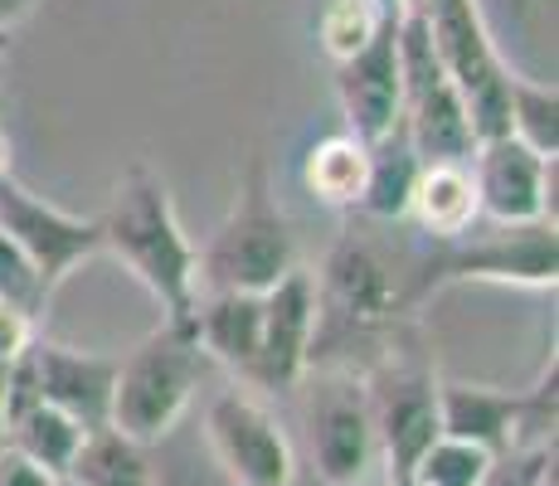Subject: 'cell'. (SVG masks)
I'll return each instance as SVG.
<instances>
[{"label": "cell", "instance_id": "6da1fadb", "mask_svg": "<svg viewBox=\"0 0 559 486\" xmlns=\"http://www.w3.org/2000/svg\"><path fill=\"white\" fill-rule=\"evenodd\" d=\"M317 287V321H311L307 370H365L404 331L408 307L404 283L365 239L341 234L331 244Z\"/></svg>", "mask_w": 559, "mask_h": 486}, {"label": "cell", "instance_id": "7a4b0ae2", "mask_svg": "<svg viewBox=\"0 0 559 486\" xmlns=\"http://www.w3.org/2000/svg\"><path fill=\"white\" fill-rule=\"evenodd\" d=\"M103 248L160 301L166 321H190L195 311V244L180 229L166 180L152 166H132L98 214Z\"/></svg>", "mask_w": 559, "mask_h": 486}, {"label": "cell", "instance_id": "3957f363", "mask_svg": "<svg viewBox=\"0 0 559 486\" xmlns=\"http://www.w3.org/2000/svg\"><path fill=\"white\" fill-rule=\"evenodd\" d=\"M297 268V234L287 210L277 204L267 161L249 156L234 190L229 214L210 244L195 248V287L200 292H267L283 273Z\"/></svg>", "mask_w": 559, "mask_h": 486}, {"label": "cell", "instance_id": "277c9868", "mask_svg": "<svg viewBox=\"0 0 559 486\" xmlns=\"http://www.w3.org/2000/svg\"><path fill=\"white\" fill-rule=\"evenodd\" d=\"M214 360L204 355L190 321H160L136 351L117 355L112 384V418L107 428L152 448L186 418L195 389L210 380Z\"/></svg>", "mask_w": 559, "mask_h": 486}, {"label": "cell", "instance_id": "5b68a950", "mask_svg": "<svg viewBox=\"0 0 559 486\" xmlns=\"http://www.w3.org/2000/svg\"><path fill=\"white\" fill-rule=\"evenodd\" d=\"M559 239L550 220L535 224H472L457 239L433 244V253L408 273V307L457 283H497V287H555Z\"/></svg>", "mask_w": 559, "mask_h": 486}, {"label": "cell", "instance_id": "8992f818", "mask_svg": "<svg viewBox=\"0 0 559 486\" xmlns=\"http://www.w3.org/2000/svg\"><path fill=\"white\" fill-rule=\"evenodd\" d=\"M404 10H414L428 25V39H433L453 88L462 93V107H467V122L477 132V142L507 132L511 63L501 59L477 0H404Z\"/></svg>", "mask_w": 559, "mask_h": 486}, {"label": "cell", "instance_id": "52a82bcc", "mask_svg": "<svg viewBox=\"0 0 559 486\" xmlns=\"http://www.w3.org/2000/svg\"><path fill=\"white\" fill-rule=\"evenodd\" d=\"M365 404H370L374 442L390 462V486H404L408 467L438 438V375L424 355L404 345V331L360 370Z\"/></svg>", "mask_w": 559, "mask_h": 486}, {"label": "cell", "instance_id": "ba28073f", "mask_svg": "<svg viewBox=\"0 0 559 486\" xmlns=\"http://www.w3.org/2000/svg\"><path fill=\"white\" fill-rule=\"evenodd\" d=\"M400 122L424 161H472L477 151L462 93L453 88L428 25L414 10H400Z\"/></svg>", "mask_w": 559, "mask_h": 486}, {"label": "cell", "instance_id": "9c48e42d", "mask_svg": "<svg viewBox=\"0 0 559 486\" xmlns=\"http://www.w3.org/2000/svg\"><path fill=\"white\" fill-rule=\"evenodd\" d=\"M307 438H311L317 477L326 486L365 482L380 442H374L360 370H321V380L311 384L307 399Z\"/></svg>", "mask_w": 559, "mask_h": 486}, {"label": "cell", "instance_id": "30bf717a", "mask_svg": "<svg viewBox=\"0 0 559 486\" xmlns=\"http://www.w3.org/2000/svg\"><path fill=\"white\" fill-rule=\"evenodd\" d=\"M204 438L234 486H293L297 477L293 442L253 394H239V389L214 394L204 408Z\"/></svg>", "mask_w": 559, "mask_h": 486}, {"label": "cell", "instance_id": "8fae6325", "mask_svg": "<svg viewBox=\"0 0 559 486\" xmlns=\"http://www.w3.org/2000/svg\"><path fill=\"white\" fill-rule=\"evenodd\" d=\"M0 234L45 273L49 287H59L79 263H88L93 253H103V224L69 214L59 204L39 200L35 190H25L15 176H0Z\"/></svg>", "mask_w": 559, "mask_h": 486}, {"label": "cell", "instance_id": "7c38bea8", "mask_svg": "<svg viewBox=\"0 0 559 486\" xmlns=\"http://www.w3.org/2000/svg\"><path fill=\"white\" fill-rule=\"evenodd\" d=\"M467 166L487 224H555V156H540L511 132H501L477 142Z\"/></svg>", "mask_w": 559, "mask_h": 486}, {"label": "cell", "instance_id": "4fadbf2b", "mask_svg": "<svg viewBox=\"0 0 559 486\" xmlns=\"http://www.w3.org/2000/svg\"><path fill=\"white\" fill-rule=\"evenodd\" d=\"M311 321H317V287L302 263L263 292V336H258L253 389H297L311 355Z\"/></svg>", "mask_w": 559, "mask_h": 486}, {"label": "cell", "instance_id": "5bb4252c", "mask_svg": "<svg viewBox=\"0 0 559 486\" xmlns=\"http://www.w3.org/2000/svg\"><path fill=\"white\" fill-rule=\"evenodd\" d=\"M336 97L346 132L360 142H374L400 122V15H384L370 45L336 63Z\"/></svg>", "mask_w": 559, "mask_h": 486}, {"label": "cell", "instance_id": "9a60e30c", "mask_svg": "<svg viewBox=\"0 0 559 486\" xmlns=\"http://www.w3.org/2000/svg\"><path fill=\"white\" fill-rule=\"evenodd\" d=\"M35 370L45 404L63 408L73 424L107 428L112 418V384H117V355L79 351L63 341H35Z\"/></svg>", "mask_w": 559, "mask_h": 486}, {"label": "cell", "instance_id": "2e32d148", "mask_svg": "<svg viewBox=\"0 0 559 486\" xmlns=\"http://www.w3.org/2000/svg\"><path fill=\"white\" fill-rule=\"evenodd\" d=\"M190 327L214 365L234 370L243 384L253 380L258 336H263V292H200Z\"/></svg>", "mask_w": 559, "mask_h": 486}, {"label": "cell", "instance_id": "e0dca14e", "mask_svg": "<svg viewBox=\"0 0 559 486\" xmlns=\"http://www.w3.org/2000/svg\"><path fill=\"white\" fill-rule=\"evenodd\" d=\"M515 404L521 394L497 384H467V380H438V434L472 442L481 452L515 448Z\"/></svg>", "mask_w": 559, "mask_h": 486}, {"label": "cell", "instance_id": "ac0fdd59", "mask_svg": "<svg viewBox=\"0 0 559 486\" xmlns=\"http://www.w3.org/2000/svg\"><path fill=\"white\" fill-rule=\"evenodd\" d=\"M404 220H414L433 244L457 239V234H467L472 224H481L477 186H472L467 161H424V166H418V180H414V194H408Z\"/></svg>", "mask_w": 559, "mask_h": 486}, {"label": "cell", "instance_id": "d6986e66", "mask_svg": "<svg viewBox=\"0 0 559 486\" xmlns=\"http://www.w3.org/2000/svg\"><path fill=\"white\" fill-rule=\"evenodd\" d=\"M418 166H424V156L408 142L404 122H394L384 137L365 142V190H360L356 210L370 214V220H404Z\"/></svg>", "mask_w": 559, "mask_h": 486}, {"label": "cell", "instance_id": "ffe728a7", "mask_svg": "<svg viewBox=\"0 0 559 486\" xmlns=\"http://www.w3.org/2000/svg\"><path fill=\"white\" fill-rule=\"evenodd\" d=\"M302 186L326 210H356L365 190V142L350 132H331L307 146Z\"/></svg>", "mask_w": 559, "mask_h": 486}, {"label": "cell", "instance_id": "44dd1931", "mask_svg": "<svg viewBox=\"0 0 559 486\" xmlns=\"http://www.w3.org/2000/svg\"><path fill=\"white\" fill-rule=\"evenodd\" d=\"M0 438H5L10 448L25 452L29 462H39L45 472H53V477H69V467H73V458H79L88 428L73 424L63 408L35 404V408H25L20 418H10V424L0 428Z\"/></svg>", "mask_w": 559, "mask_h": 486}, {"label": "cell", "instance_id": "7402d4cb", "mask_svg": "<svg viewBox=\"0 0 559 486\" xmlns=\"http://www.w3.org/2000/svg\"><path fill=\"white\" fill-rule=\"evenodd\" d=\"M69 482L73 486H156V472L142 442H132L117 428H93L83 438L79 458H73Z\"/></svg>", "mask_w": 559, "mask_h": 486}, {"label": "cell", "instance_id": "603a6c76", "mask_svg": "<svg viewBox=\"0 0 559 486\" xmlns=\"http://www.w3.org/2000/svg\"><path fill=\"white\" fill-rule=\"evenodd\" d=\"M507 132L531 151H540V156H555L559 151V93H555V83L511 73L507 79Z\"/></svg>", "mask_w": 559, "mask_h": 486}, {"label": "cell", "instance_id": "cb8c5ba5", "mask_svg": "<svg viewBox=\"0 0 559 486\" xmlns=\"http://www.w3.org/2000/svg\"><path fill=\"white\" fill-rule=\"evenodd\" d=\"M487 467H491V452H481V448H472V442H457V438L438 434L424 448V458L408 467L404 486H481Z\"/></svg>", "mask_w": 559, "mask_h": 486}, {"label": "cell", "instance_id": "d4e9b609", "mask_svg": "<svg viewBox=\"0 0 559 486\" xmlns=\"http://www.w3.org/2000/svg\"><path fill=\"white\" fill-rule=\"evenodd\" d=\"M380 25H384V10L374 5V0H331L317 20V39H321V49H326V59L341 63L356 49L370 45Z\"/></svg>", "mask_w": 559, "mask_h": 486}, {"label": "cell", "instance_id": "484cf974", "mask_svg": "<svg viewBox=\"0 0 559 486\" xmlns=\"http://www.w3.org/2000/svg\"><path fill=\"white\" fill-rule=\"evenodd\" d=\"M49 297H53V287L45 283V273H39V268L29 263L5 234H0V301L39 321L45 307H49Z\"/></svg>", "mask_w": 559, "mask_h": 486}, {"label": "cell", "instance_id": "4316f807", "mask_svg": "<svg viewBox=\"0 0 559 486\" xmlns=\"http://www.w3.org/2000/svg\"><path fill=\"white\" fill-rule=\"evenodd\" d=\"M555 404H559V370H555V355H550L540 380L531 389H521V404H515V448L555 442Z\"/></svg>", "mask_w": 559, "mask_h": 486}, {"label": "cell", "instance_id": "83f0119b", "mask_svg": "<svg viewBox=\"0 0 559 486\" xmlns=\"http://www.w3.org/2000/svg\"><path fill=\"white\" fill-rule=\"evenodd\" d=\"M555 442L540 448H507L491 458L481 486H555Z\"/></svg>", "mask_w": 559, "mask_h": 486}, {"label": "cell", "instance_id": "f1b7e54d", "mask_svg": "<svg viewBox=\"0 0 559 486\" xmlns=\"http://www.w3.org/2000/svg\"><path fill=\"white\" fill-rule=\"evenodd\" d=\"M0 486H59V477L45 472L39 462H29L20 448L0 442Z\"/></svg>", "mask_w": 559, "mask_h": 486}, {"label": "cell", "instance_id": "f546056e", "mask_svg": "<svg viewBox=\"0 0 559 486\" xmlns=\"http://www.w3.org/2000/svg\"><path fill=\"white\" fill-rule=\"evenodd\" d=\"M39 321L35 317H25V311H15V307H5L0 301V360H15L20 351H29L39 336Z\"/></svg>", "mask_w": 559, "mask_h": 486}, {"label": "cell", "instance_id": "4dcf8cb0", "mask_svg": "<svg viewBox=\"0 0 559 486\" xmlns=\"http://www.w3.org/2000/svg\"><path fill=\"white\" fill-rule=\"evenodd\" d=\"M39 5H45V0H0V35H5V29H15L20 20H29Z\"/></svg>", "mask_w": 559, "mask_h": 486}, {"label": "cell", "instance_id": "1f68e13d", "mask_svg": "<svg viewBox=\"0 0 559 486\" xmlns=\"http://www.w3.org/2000/svg\"><path fill=\"white\" fill-rule=\"evenodd\" d=\"M5 370H10V360H0V424H5Z\"/></svg>", "mask_w": 559, "mask_h": 486}, {"label": "cell", "instance_id": "d6a6232c", "mask_svg": "<svg viewBox=\"0 0 559 486\" xmlns=\"http://www.w3.org/2000/svg\"><path fill=\"white\" fill-rule=\"evenodd\" d=\"M10 170V142H5V132H0V176Z\"/></svg>", "mask_w": 559, "mask_h": 486}, {"label": "cell", "instance_id": "836d02e7", "mask_svg": "<svg viewBox=\"0 0 559 486\" xmlns=\"http://www.w3.org/2000/svg\"><path fill=\"white\" fill-rule=\"evenodd\" d=\"M374 5H380L384 15H400V10H404V0H374Z\"/></svg>", "mask_w": 559, "mask_h": 486}, {"label": "cell", "instance_id": "e575fe53", "mask_svg": "<svg viewBox=\"0 0 559 486\" xmlns=\"http://www.w3.org/2000/svg\"><path fill=\"white\" fill-rule=\"evenodd\" d=\"M59 486H73V482H69V477H59Z\"/></svg>", "mask_w": 559, "mask_h": 486}, {"label": "cell", "instance_id": "d590c367", "mask_svg": "<svg viewBox=\"0 0 559 486\" xmlns=\"http://www.w3.org/2000/svg\"><path fill=\"white\" fill-rule=\"evenodd\" d=\"M515 5H521V10H525V5H531V0H515Z\"/></svg>", "mask_w": 559, "mask_h": 486}, {"label": "cell", "instance_id": "8d00e7d4", "mask_svg": "<svg viewBox=\"0 0 559 486\" xmlns=\"http://www.w3.org/2000/svg\"><path fill=\"white\" fill-rule=\"evenodd\" d=\"M0 442H5V438H0Z\"/></svg>", "mask_w": 559, "mask_h": 486}]
</instances>
